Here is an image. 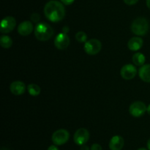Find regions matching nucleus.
Listing matches in <instances>:
<instances>
[{"label":"nucleus","instance_id":"aec40b11","mask_svg":"<svg viewBox=\"0 0 150 150\" xmlns=\"http://www.w3.org/2000/svg\"><path fill=\"white\" fill-rule=\"evenodd\" d=\"M40 16L38 13H32V16H31V21L32 22H35V23H38L40 21Z\"/></svg>","mask_w":150,"mask_h":150},{"label":"nucleus","instance_id":"20e7f679","mask_svg":"<svg viewBox=\"0 0 150 150\" xmlns=\"http://www.w3.org/2000/svg\"><path fill=\"white\" fill-rule=\"evenodd\" d=\"M102 48V44L98 39H91L86 41L84 44L85 52L89 55H95L100 51Z\"/></svg>","mask_w":150,"mask_h":150},{"label":"nucleus","instance_id":"a878e982","mask_svg":"<svg viewBox=\"0 0 150 150\" xmlns=\"http://www.w3.org/2000/svg\"><path fill=\"white\" fill-rule=\"evenodd\" d=\"M81 150H89V146H86L85 144H83L81 146Z\"/></svg>","mask_w":150,"mask_h":150},{"label":"nucleus","instance_id":"a211bd4d","mask_svg":"<svg viewBox=\"0 0 150 150\" xmlns=\"http://www.w3.org/2000/svg\"><path fill=\"white\" fill-rule=\"evenodd\" d=\"M0 44H1V46L4 48H10L13 45L12 38L7 35H2L0 38Z\"/></svg>","mask_w":150,"mask_h":150},{"label":"nucleus","instance_id":"b1692460","mask_svg":"<svg viewBox=\"0 0 150 150\" xmlns=\"http://www.w3.org/2000/svg\"><path fill=\"white\" fill-rule=\"evenodd\" d=\"M47 150H59V149L57 148V146H55V145H51V146H50L49 147H48V149Z\"/></svg>","mask_w":150,"mask_h":150},{"label":"nucleus","instance_id":"412c9836","mask_svg":"<svg viewBox=\"0 0 150 150\" xmlns=\"http://www.w3.org/2000/svg\"><path fill=\"white\" fill-rule=\"evenodd\" d=\"M124 2L127 5H133L139 1V0H123Z\"/></svg>","mask_w":150,"mask_h":150},{"label":"nucleus","instance_id":"7ed1b4c3","mask_svg":"<svg viewBox=\"0 0 150 150\" xmlns=\"http://www.w3.org/2000/svg\"><path fill=\"white\" fill-rule=\"evenodd\" d=\"M149 23L146 18L139 17L135 19L131 24V30L133 33L138 36H144L149 31Z\"/></svg>","mask_w":150,"mask_h":150},{"label":"nucleus","instance_id":"9d476101","mask_svg":"<svg viewBox=\"0 0 150 150\" xmlns=\"http://www.w3.org/2000/svg\"><path fill=\"white\" fill-rule=\"evenodd\" d=\"M137 73V70L134 65L131 64H127L123 66L120 71V74L122 79L125 80H131L134 79Z\"/></svg>","mask_w":150,"mask_h":150},{"label":"nucleus","instance_id":"0eeeda50","mask_svg":"<svg viewBox=\"0 0 150 150\" xmlns=\"http://www.w3.org/2000/svg\"><path fill=\"white\" fill-rule=\"evenodd\" d=\"M16 26V21L12 16H7L2 19L0 26V32L3 34L10 33L15 29Z\"/></svg>","mask_w":150,"mask_h":150},{"label":"nucleus","instance_id":"4be33fe9","mask_svg":"<svg viewBox=\"0 0 150 150\" xmlns=\"http://www.w3.org/2000/svg\"><path fill=\"white\" fill-rule=\"evenodd\" d=\"M91 150H102V146L98 144H94L91 147Z\"/></svg>","mask_w":150,"mask_h":150},{"label":"nucleus","instance_id":"39448f33","mask_svg":"<svg viewBox=\"0 0 150 150\" xmlns=\"http://www.w3.org/2000/svg\"><path fill=\"white\" fill-rule=\"evenodd\" d=\"M69 137H70V134L67 130H64V129H59V130H56L53 133L51 139L54 144L57 146H61V145L67 143Z\"/></svg>","mask_w":150,"mask_h":150},{"label":"nucleus","instance_id":"ddd939ff","mask_svg":"<svg viewBox=\"0 0 150 150\" xmlns=\"http://www.w3.org/2000/svg\"><path fill=\"white\" fill-rule=\"evenodd\" d=\"M124 139L120 136H114L111 138L109 142V148L111 150H121L124 146Z\"/></svg>","mask_w":150,"mask_h":150},{"label":"nucleus","instance_id":"c85d7f7f","mask_svg":"<svg viewBox=\"0 0 150 150\" xmlns=\"http://www.w3.org/2000/svg\"><path fill=\"white\" fill-rule=\"evenodd\" d=\"M147 147H148V149L150 150V139L148 140V142H147Z\"/></svg>","mask_w":150,"mask_h":150},{"label":"nucleus","instance_id":"f3484780","mask_svg":"<svg viewBox=\"0 0 150 150\" xmlns=\"http://www.w3.org/2000/svg\"><path fill=\"white\" fill-rule=\"evenodd\" d=\"M27 90L29 95H31L32 96H38L41 92L40 87L35 83H31V84L28 85Z\"/></svg>","mask_w":150,"mask_h":150},{"label":"nucleus","instance_id":"f03ea898","mask_svg":"<svg viewBox=\"0 0 150 150\" xmlns=\"http://www.w3.org/2000/svg\"><path fill=\"white\" fill-rule=\"evenodd\" d=\"M54 29L51 25L47 23L41 22L37 24L35 29V38L40 41H47L52 38Z\"/></svg>","mask_w":150,"mask_h":150},{"label":"nucleus","instance_id":"393cba45","mask_svg":"<svg viewBox=\"0 0 150 150\" xmlns=\"http://www.w3.org/2000/svg\"><path fill=\"white\" fill-rule=\"evenodd\" d=\"M68 32H69L68 26H64V27H63V29H62V32L67 34Z\"/></svg>","mask_w":150,"mask_h":150},{"label":"nucleus","instance_id":"cd10ccee","mask_svg":"<svg viewBox=\"0 0 150 150\" xmlns=\"http://www.w3.org/2000/svg\"><path fill=\"white\" fill-rule=\"evenodd\" d=\"M146 111H147L148 114H149L150 115V104L147 106V110H146Z\"/></svg>","mask_w":150,"mask_h":150},{"label":"nucleus","instance_id":"5701e85b","mask_svg":"<svg viewBox=\"0 0 150 150\" xmlns=\"http://www.w3.org/2000/svg\"><path fill=\"white\" fill-rule=\"evenodd\" d=\"M61 2L63 4H65V5H70V4H73L75 0H60Z\"/></svg>","mask_w":150,"mask_h":150},{"label":"nucleus","instance_id":"f257e3e1","mask_svg":"<svg viewBox=\"0 0 150 150\" xmlns=\"http://www.w3.org/2000/svg\"><path fill=\"white\" fill-rule=\"evenodd\" d=\"M44 14L50 21L57 22L62 20L65 16V8L62 2L56 0L48 1L44 7Z\"/></svg>","mask_w":150,"mask_h":150},{"label":"nucleus","instance_id":"4468645a","mask_svg":"<svg viewBox=\"0 0 150 150\" xmlns=\"http://www.w3.org/2000/svg\"><path fill=\"white\" fill-rule=\"evenodd\" d=\"M143 40L139 37L132 38L127 42V47L130 51H137L140 50L143 46Z\"/></svg>","mask_w":150,"mask_h":150},{"label":"nucleus","instance_id":"6e6552de","mask_svg":"<svg viewBox=\"0 0 150 150\" xmlns=\"http://www.w3.org/2000/svg\"><path fill=\"white\" fill-rule=\"evenodd\" d=\"M89 133L86 128H79V130H76L73 136L74 142L79 146L85 144L89 141Z\"/></svg>","mask_w":150,"mask_h":150},{"label":"nucleus","instance_id":"f8f14e48","mask_svg":"<svg viewBox=\"0 0 150 150\" xmlns=\"http://www.w3.org/2000/svg\"><path fill=\"white\" fill-rule=\"evenodd\" d=\"M10 92L15 95H23L26 90V85L21 81H15L10 86Z\"/></svg>","mask_w":150,"mask_h":150},{"label":"nucleus","instance_id":"bb28decb","mask_svg":"<svg viewBox=\"0 0 150 150\" xmlns=\"http://www.w3.org/2000/svg\"><path fill=\"white\" fill-rule=\"evenodd\" d=\"M146 6L150 10V0H146Z\"/></svg>","mask_w":150,"mask_h":150},{"label":"nucleus","instance_id":"6ab92c4d","mask_svg":"<svg viewBox=\"0 0 150 150\" xmlns=\"http://www.w3.org/2000/svg\"><path fill=\"white\" fill-rule=\"evenodd\" d=\"M76 39L79 42H86L87 41V35L84 32L80 31L76 33Z\"/></svg>","mask_w":150,"mask_h":150},{"label":"nucleus","instance_id":"dca6fc26","mask_svg":"<svg viewBox=\"0 0 150 150\" xmlns=\"http://www.w3.org/2000/svg\"><path fill=\"white\" fill-rule=\"evenodd\" d=\"M146 62V58L143 54L140 52L136 53L133 56V62L137 66H142Z\"/></svg>","mask_w":150,"mask_h":150},{"label":"nucleus","instance_id":"423d86ee","mask_svg":"<svg viewBox=\"0 0 150 150\" xmlns=\"http://www.w3.org/2000/svg\"><path fill=\"white\" fill-rule=\"evenodd\" d=\"M147 110V107L144 103L142 101H136L130 105L129 112L133 117H140L145 114Z\"/></svg>","mask_w":150,"mask_h":150},{"label":"nucleus","instance_id":"9b49d317","mask_svg":"<svg viewBox=\"0 0 150 150\" xmlns=\"http://www.w3.org/2000/svg\"><path fill=\"white\" fill-rule=\"evenodd\" d=\"M33 29L34 26L32 22L29 21H24L18 26V32L22 36H27L32 33Z\"/></svg>","mask_w":150,"mask_h":150},{"label":"nucleus","instance_id":"2eb2a0df","mask_svg":"<svg viewBox=\"0 0 150 150\" xmlns=\"http://www.w3.org/2000/svg\"><path fill=\"white\" fill-rule=\"evenodd\" d=\"M139 75L140 79L143 81L150 83V64H144L139 70Z\"/></svg>","mask_w":150,"mask_h":150},{"label":"nucleus","instance_id":"c756f323","mask_svg":"<svg viewBox=\"0 0 150 150\" xmlns=\"http://www.w3.org/2000/svg\"><path fill=\"white\" fill-rule=\"evenodd\" d=\"M137 150H147V149H146L145 148H139V149Z\"/></svg>","mask_w":150,"mask_h":150},{"label":"nucleus","instance_id":"1a4fd4ad","mask_svg":"<svg viewBox=\"0 0 150 150\" xmlns=\"http://www.w3.org/2000/svg\"><path fill=\"white\" fill-rule=\"evenodd\" d=\"M70 42V38L67 34L61 32L57 35L54 40V45L56 48L59 50H64L69 46Z\"/></svg>","mask_w":150,"mask_h":150}]
</instances>
